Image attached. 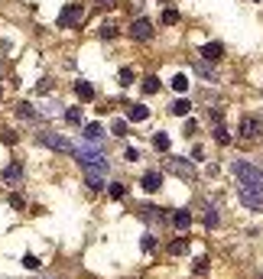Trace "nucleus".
Wrapping results in <instances>:
<instances>
[{"label":"nucleus","mask_w":263,"mask_h":279,"mask_svg":"<svg viewBox=\"0 0 263 279\" xmlns=\"http://www.w3.org/2000/svg\"><path fill=\"white\" fill-rule=\"evenodd\" d=\"M143 250H146V253H153V250H156V240H153V237H150V234L143 237Z\"/></svg>","instance_id":"33"},{"label":"nucleus","mask_w":263,"mask_h":279,"mask_svg":"<svg viewBox=\"0 0 263 279\" xmlns=\"http://www.w3.org/2000/svg\"><path fill=\"white\" fill-rule=\"evenodd\" d=\"M231 172H234V179H237V188H244V192H257V195H263V169H260V166H253V162L237 159L234 166H231Z\"/></svg>","instance_id":"1"},{"label":"nucleus","mask_w":263,"mask_h":279,"mask_svg":"<svg viewBox=\"0 0 263 279\" xmlns=\"http://www.w3.org/2000/svg\"><path fill=\"white\" fill-rule=\"evenodd\" d=\"M166 169L172 172V175H179V179H186V182H195L198 179L195 166H192L188 159H166Z\"/></svg>","instance_id":"4"},{"label":"nucleus","mask_w":263,"mask_h":279,"mask_svg":"<svg viewBox=\"0 0 263 279\" xmlns=\"http://www.w3.org/2000/svg\"><path fill=\"white\" fill-rule=\"evenodd\" d=\"M36 140H39L43 146H49V150H55V153H65V156H75V150H78L75 143H72L68 137H62V133H46L43 130Z\"/></svg>","instance_id":"2"},{"label":"nucleus","mask_w":263,"mask_h":279,"mask_svg":"<svg viewBox=\"0 0 263 279\" xmlns=\"http://www.w3.org/2000/svg\"><path fill=\"white\" fill-rule=\"evenodd\" d=\"M186 250H188V240H186V237H179V240H172V244H169V253H172V257L186 253Z\"/></svg>","instance_id":"24"},{"label":"nucleus","mask_w":263,"mask_h":279,"mask_svg":"<svg viewBox=\"0 0 263 279\" xmlns=\"http://www.w3.org/2000/svg\"><path fill=\"white\" fill-rule=\"evenodd\" d=\"M205 269H208V260H205V257H198V260H195V273H198V276H201Z\"/></svg>","instance_id":"34"},{"label":"nucleus","mask_w":263,"mask_h":279,"mask_svg":"<svg viewBox=\"0 0 263 279\" xmlns=\"http://www.w3.org/2000/svg\"><path fill=\"white\" fill-rule=\"evenodd\" d=\"M75 94H78V101H94V88H91V81H75Z\"/></svg>","instance_id":"15"},{"label":"nucleus","mask_w":263,"mask_h":279,"mask_svg":"<svg viewBox=\"0 0 263 279\" xmlns=\"http://www.w3.org/2000/svg\"><path fill=\"white\" fill-rule=\"evenodd\" d=\"M192 65H195V72H198L201 78H208V81H218V72H215V65H211V62H205V59H195Z\"/></svg>","instance_id":"12"},{"label":"nucleus","mask_w":263,"mask_h":279,"mask_svg":"<svg viewBox=\"0 0 263 279\" xmlns=\"http://www.w3.org/2000/svg\"><path fill=\"white\" fill-rule=\"evenodd\" d=\"M81 172H85V182L98 192V188H104V175H108V169L104 166H81Z\"/></svg>","instance_id":"7"},{"label":"nucleus","mask_w":263,"mask_h":279,"mask_svg":"<svg viewBox=\"0 0 263 279\" xmlns=\"http://www.w3.org/2000/svg\"><path fill=\"white\" fill-rule=\"evenodd\" d=\"M65 120H68V124H78V120H81V108H68L65 110Z\"/></svg>","instance_id":"32"},{"label":"nucleus","mask_w":263,"mask_h":279,"mask_svg":"<svg viewBox=\"0 0 263 279\" xmlns=\"http://www.w3.org/2000/svg\"><path fill=\"white\" fill-rule=\"evenodd\" d=\"M117 78H121L124 88H130L133 81H137V72H133V68H121V75H117Z\"/></svg>","instance_id":"25"},{"label":"nucleus","mask_w":263,"mask_h":279,"mask_svg":"<svg viewBox=\"0 0 263 279\" xmlns=\"http://www.w3.org/2000/svg\"><path fill=\"white\" fill-rule=\"evenodd\" d=\"M124 159H127V162H137V159H140V153L133 150V146H127V153H124Z\"/></svg>","instance_id":"35"},{"label":"nucleus","mask_w":263,"mask_h":279,"mask_svg":"<svg viewBox=\"0 0 263 279\" xmlns=\"http://www.w3.org/2000/svg\"><path fill=\"white\" fill-rule=\"evenodd\" d=\"M49 88H52V81H49V78H43V81H39V88H36V91H39V94H46V91H49Z\"/></svg>","instance_id":"36"},{"label":"nucleus","mask_w":263,"mask_h":279,"mask_svg":"<svg viewBox=\"0 0 263 279\" xmlns=\"http://www.w3.org/2000/svg\"><path fill=\"white\" fill-rule=\"evenodd\" d=\"M241 192V202L247 204V208H253V211H263V195H257V192H244V188H237Z\"/></svg>","instance_id":"13"},{"label":"nucleus","mask_w":263,"mask_h":279,"mask_svg":"<svg viewBox=\"0 0 263 279\" xmlns=\"http://www.w3.org/2000/svg\"><path fill=\"white\" fill-rule=\"evenodd\" d=\"M140 185H143V192H159L163 188V172H146Z\"/></svg>","instance_id":"11"},{"label":"nucleus","mask_w":263,"mask_h":279,"mask_svg":"<svg viewBox=\"0 0 263 279\" xmlns=\"http://www.w3.org/2000/svg\"><path fill=\"white\" fill-rule=\"evenodd\" d=\"M260 279H263V269H260Z\"/></svg>","instance_id":"39"},{"label":"nucleus","mask_w":263,"mask_h":279,"mask_svg":"<svg viewBox=\"0 0 263 279\" xmlns=\"http://www.w3.org/2000/svg\"><path fill=\"white\" fill-rule=\"evenodd\" d=\"M20 263H23V266H26V269H39V266H43V263H39V260H36L33 253H26V257H23Z\"/></svg>","instance_id":"31"},{"label":"nucleus","mask_w":263,"mask_h":279,"mask_svg":"<svg viewBox=\"0 0 263 279\" xmlns=\"http://www.w3.org/2000/svg\"><path fill=\"white\" fill-rule=\"evenodd\" d=\"M85 140L94 146V143H101V124H88L85 127Z\"/></svg>","instance_id":"17"},{"label":"nucleus","mask_w":263,"mask_h":279,"mask_svg":"<svg viewBox=\"0 0 263 279\" xmlns=\"http://www.w3.org/2000/svg\"><path fill=\"white\" fill-rule=\"evenodd\" d=\"M218 224H221L218 211H215V208H205V227H218Z\"/></svg>","instance_id":"27"},{"label":"nucleus","mask_w":263,"mask_h":279,"mask_svg":"<svg viewBox=\"0 0 263 279\" xmlns=\"http://www.w3.org/2000/svg\"><path fill=\"white\" fill-rule=\"evenodd\" d=\"M0 179H3L7 185H20L23 182V166H20V162H10L7 169L0 172Z\"/></svg>","instance_id":"9"},{"label":"nucleus","mask_w":263,"mask_h":279,"mask_svg":"<svg viewBox=\"0 0 263 279\" xmlns=\"http://www.w3.org/2000/svg\"><path fill=\"white\" fill-rule=\"evenodd\" d=\"M169 110H172L175 117H186L188 110H192V104H188L186 97H179V101H172V104H169Z\"/></svg>","instance_id":"16"},{"label":"nucleus","mask_w":263,"mask_h":279,"mask_svg":"<svg viewBox=\"0 0 263 279\" xmlns=\"http://www.w3.org/2000/svg\"><path fill=\"white\" fill-rule=\"evenodd\" d=\"M146 117H150V108H143V104H133L130 108V120L133 124H143Z\"/></svg>","instance_id":"18"},{"label":"nucleus","mask_w":263,"mask_h":279,"mask_svg":"<svg viewBox=\"0 0 263 279\" xmlns=\"http://www.w3.org/2000/svg\"><path fill=\"white\" fill-rule=\"evenodd\" d=\"M153 146H156L159 153H169V137H166V133H156V137H153Z\"/></svg>","instance_id":"28"},{"label":"nucleus","mask_w":263,"mask_h":279,"mask_svg":"<svg viewBox=\"0 0 263 279\" xmlns=\"http://www.w3.org/2000/svg\"><path fill=\"white\" fill-rule=\"evenodd\" d=\"M221 55H224V46L221 43H208L205 49H201V59H205V62H218Z\"/></svg>","instance_id":"14"},{"label":"nucleus","mask_w":263,"mask_h":279,"mask_svg":"<svg viewBox=\"0 0 263 279\" xmlns=\"http://www.w3.org/2000/svg\"><path fill=\"white\" fill-rule=\"evenodd\" d=\"M75 156H78V166H104V169H110L104 150H98V146H78Z\"/></svg>","instance_id":"3"},{"label":"nucleus","mask_w":263,"mask_h":279,"mask_svg":"<svg viewBox=\"0 0 263 279\" xmlns=\"http://www.w3.org/2000/svg\"><path fill=\"white\" fill-rule=\"evenodd\" d=\"M114 36H117V26H114V23H104V26H101V39H114Z\"/></svg>","instance_id":"30"},{"label":"nucleus","mask_w":263,"mask_h":279,"mask_svg":"<svg viewBox=\"0 0 263 279\" xmlns=\"http://www.w3.org/2000/svg\"><path fill=\"white\" fill-rule=\"evenodd\" d=\"M0 72H3V59H0Z\"/></svg>","instance_id":"38"},{"label":"nucleus","mask_w":263,"mask_h":279,"mask_svg":"<svg viewBox=\"0 0 263 279\" xmlns=\"http://www.w3.org/2000/svg\"><path fill=\"white\" fill-rule=\"evenodd\" d=\"M169 85H172V91H179V94H186V91H188V78L182 75V72H179V75H175L172 81H169Z\"/></svg>","instance_id":"22"},{"label":"nucleus","mask_w":263,"mask_h":279,"mask_svg":"<svg viewBox=\"0 0 263 279\" xmlns=\"http://www.w3.org/2000/svg\"><path fill=\"white\" fill-rule=\"evenodd\" d=\"M211 120H215V140H218L221 146H228L231 133H228V127H224V120H221V110H211Z\"/></svg>","instance_id":"8"},{"label":"nucleus","mask_w":263,"mask_h":279,"mask_svg":"<svg viewBox=\"0 0 263 279\" xmlns=\"http://www.w3.org/2000/svg\"><path fill=\"white\" fill-rule=\"evenodd\" d=\"M241 137H244V140L260 137V120H257V117H244V120H241Z\"/></svg>","instance_id":"10"},{"label":"nucleus","mask_w":263,"mask_h":279,"mask_svg":"<svg viewBox=\"0 0 263 279\" xmlns=\"http://www.w3.org/2000/svg\"><path fill=\"white\" fill-rule=\"evenodd\" d=\"M108 195H110V198H114V202H121L124 195H127V188H124L121 182H114V185H108Z\"/></svg>","instance_id":"26"},{"label":"nucleus","mask_w":263,"mask_h":279,"mask_svg":"<svg viewBox=\"0 0 263 279\" xmlns=\"http://www.w3.org/2000/svg\"><path fill=\"white\" fill-rule=\"evenodd\" d=\"M16 114H20L23 120H39V114H36V108H33V104H26V101H23L20 108H16Z\"/></svg>","instance_id":"20"},{"label":"nucleus","mask_w":263,"mask_h":279,"mask_svg":"<svg viewBox=\"0 0 263 279\" xmlns=\"http://www.w3.org/2000/svg\"><path fill=\"white\" fill-rule=\"evenodd\" d=\"M130 39H137V43H150V39H153V23L150 20H133L130 23Z\"/></svg>","instance_id":"6"},{"label":"nucleus","mask_w":263,"mask_h":279,"mask_svg":"<svg viewBox=\"0 0 263 279\" xmlns=\"http://www.w3.org/2000/svg\"><path fill=\"white\" fill-rule=\"evenodd\" d=\"M172 224H175V227H182V231H186V227L192 224V215H188L186 208H182V211H175V215H172Z\"/></svg>","instance_id":"19"},{"label":"nucleus","mask_w":263,"mask_h":279,"mask_svg":"<svg viewBox=\"0 0 263 279\" xmlns=\"http://www.w3.org/2000/svg\"><path fill=\"white\" fill-rule=\"evenodd\" d=\"M163 23H166V26H175V23H179V10H172V7L163 10Z\"/></svg>","instance_id":"29"},{"label":"nucleus","mask_w":263,"mask_h":279,"mask_svg":"<svg viewBox=\"0 0 263 279\" xmlns=\"http://www.w3.org/2000/svg\"><path fill=\"white\" fill-rule=\"evenodd\" d=\"M98 3H101V7H110V3H114V0H98Z\"/></svg>","instance_id":"37"},{"label":"nucleus","mask_w":263,"mask_h":279,"mask_svg":"<svg viewBox=\"0 0 263 279\" xmlns=\"http://www.w3.org/2000/svg\"><path fill=\"white\" fill-rule=\"evenodd\" d=\"M81 20H85V10H81V3H68L65 10L59 13V26H62V30H72V26H78Z\"/></svg>","instance_id":"5"},{"label":"nucleus","mask_w":263,"mask_h":279,"mask_svg":"<svg viewBox=\"0 0 263 279\" xmlns=\"http://www.w3.org/2000/svg\"><path fill=\"white\" fill-rule=\"evenodd\" d=\"M127 130H130V124H127L124 117H117L114 124H110V133H114V137H127Z\"/></svg>","instance_id":"21"},{"label":"nucleus","mask_w":263,"mask_h":279,"mask_svg":"<svg viewBox=\"0 0 263 279\" xmlns=\"http://www.w3.org/2000/svg\"><path fill=\"white\" fill-rule=\"evenodd\" d=\"M143 91H146V94H156V91H159V78L146 75V78H143Z\"/></svg>","instance_id":"23"}]
</instances>
